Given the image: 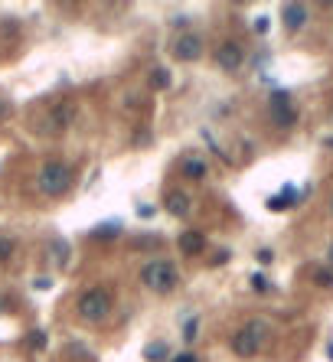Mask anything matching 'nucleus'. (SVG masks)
<instances>
[{
	"instance_id": "f257e3e1",
	"label": "nucleus",
	"mask_w": 333,
	"mask_h": 362,
	"mask_svg": "<svg viewBox=\"0 0 333 362\" xmlns=\"http://www.w3.org/2000/svg\"><path fill=\"white\" fill-rule=\"evenodd\" d=\"M39 190L46 196H66L72 190V167L62 160H46L39 170Z\"/></svg>"
},
{
	"instance_id": "f03ea898",
	"label": "nucleus",
	"mask_w": 333,
	"mask_h": 362,
	"mask_svg": "<svg viewBox=\"0 0 333 362\" xmlns=\"http://www.w3.org/2000/svg\"><path fill=\"white\" fill-rule=\"evenodd\" d=\"M141 281L151 287V291H157V294H170L173 287H177V281H180V274H177V267H173L170 261L154 258V261H147V265L141 267Z\"/></svg>"
},
{
	"instance_id": "7ed1b4c3",
	"label": "nucleus",
	"mask_w": 333,
	"mask_h": 362,
	"mask_svg": "<svg viewBox=\"0 0 333 362\" xmlns=\"http://www.w3.org/2000/svg\"><path fill=\"white\" fill-rule=\"evenodd\" d=\"M79 316L82 320H88V323H102L108 316V310H111V297H108V291H102V287H88L86 294L79 297Z\"/></svg>"
},
{
	"instance_id": "20e7f679",
	"label": "nucleus",
	"mask_w": 333,
	"mask_h": 362,
	"mask_svg": "<svg viewBox=\"0 0 333 362\" xmlns=\"http://www.w3.org/2000/svg\"><path fill=\"white\" fill-rule=\"evenodd\" d=\"M265 333H268V326L261 323V320H252V323H245L236 336H232V353L242 356V359L255 356L258 349H261V343H265Z\"/></svg>"
},
{
	"instance_id": "39448f33",
	"label": "nucleus",
	"mask_w": 333,
	"mask_h": 362,
	"mask_svg": "<svg viewBox=\"0 0 333 362\" xmlns=\"http://www.w3.org/2000/svg\"><path fill=\"white\" fill-rule=\"evenodd\" d=\"M268 111H271V121H275L278 127H291V124L297 121V111H294V105H291V95H287V92H275V95L268 98Z\"/></svg>"
},
{
	"instance_id": "423d86ee",
	"label": "nucleus",
	"mask_w": 333,
	"mask_h": 362,
	"mask_svg": "<svg viewBox=\"0 0 333 362\" xmlns=\"http://www.w3.org/2000/svg\"><path fill=\"white\" fill-rule=\"evenodd\" d=\"M242 62H245V53H242V46L238 43H222L219 49H216V66L222 69V72H238L242 69Z\"/></svg>"
},
{
	"instance_id": "0eeeda50",
	"label": "nucleus",
	"mask_w": 333,
	"mask_h": 362,
	"mask_svg": "<svg viewBox=\"0 0 333 362\" xmlns=\"http://www.w3.org/2000/svg\"><path fill=\"white\" fill-rule=\"evenodd\" d=\"M203 56V39L196 33H183L177 43H173V59L180 62H196Z\"/></svg>"
},
{
	"instance_id": "6e6552de",
	"label": "nucleus",
	"mask_w": 333,
	"mask_h": 362,
	"mask_svg": "<svg viewBox=\"0 0 333 362\" xmlns=\"http://www.w3.org/2000/svg\"><path fill=\"white\" fill-rule=\"evenodd\" d=\"M281 20H285V29L297 33V29L307 23V7L304 4H285V7H281Z\"/></svg>"
},
{
	"instance_id": "1a4fd4ad",
	"label": "nucleus",
	"mask_w": 333,
	"mask_h": 362,
	"mask_svg": "<svg viewBox=\"0 0 333 362\" xmlns=\"http://www.w3.org/2000/svg\"><path fill=\"white\" fill-rule=\"evenodd\" d=\"M180 251L183 255H200V251H206V235L196 229L180 232Z\"/></svg>"
},
{
	"instance_id": "9d476101",
	"label": "nucleus",
	"mask_w": 333,
	"mask_h": 362,
	"mask_svg": "<svg viewBox=\"0 0 333 362\" xmlns=\"http://www.w3.org/2000/svg\"><path fill=\"white\" fill-rule=\"evenodd\" d=\"M206 173H210V167H206V160H196V157H186V160L180 163V176H186V180H206Z\"/></svg>"
},
{
	"instance_id": "9b49d317",
	"label": "nucleus",
	"mask_w": 333,
	"mask_h": 362,
	"mask_svg": "<svg viewBox=\"0 0 333 362\" xmlns=\"http://www.w3.org/2000/svg\"><path fill=\"white\" fill-rule=\"evenodd\" d=\"M163 202H167V212H170V216H186V212H190V196L180 190H170Z\"/></svg>"
},
{
	"instance_id": "f8f14e48",
	"label": "nucleus",
	"mask_w": 333,
	"mask_h": 362,
	"mask_svg": "<svg viewBox=\"0 0 333 362\" xmlns=\"http://www.w3.org/2000/svg\"><path fill=\"white\" fill-rule=\"evenodd\" d=\"M69 121H72L69 105H56V108H53V115H49V127H53V131H66Z\"/></svg>"
},
{
	"instance_id": "ddd939ff",
	"label": "nucleus",
	"mask_w": 333,
	"mask_h": 362,
	"mask_svg": "<svg viewBox=\"0 0 333 362\" xmlns=\"http://www.w3.org/2000/svg\"><path fill=\"white\" fill-rule=\"evenodd\" d=\"M291 200H294V186H287L281 196H271V200H268V209H271V212H281V209H287V206H294Z\"/></svg>"
},
{
	"instance_id": "4468645a",
	"label": "nucleus",
	"mask_w": 333,
	"mask_h": 362,
	"mask_svg": "<svg viewBox=\"0 0 333 362\" xmlns=\"http://www.w3.org/2000/svg\"><path fill=\"white\" fill-rule=\"evenodd\" d=\"M144 356H147V362H167V356H170V346L167 343H154L144 349Z\"/></svg>"
},
{
	"instance_id": "2eb2a0df",
	"label": "nucleus",
	"mask_w": 333,
	"mask_h": 362,
	"mask_svg": "<svg viewBox=\"0 0 333 362\" xmlns=\"http://www.w3.org/2000/svg\"><path fill=\"white\" fill-rule=\"evenodd\" d=\"M151 85L157 88V92L170 88V72H167V69H154V72H151Z\"/></svg>"
},
{
	"instance_id": "dca6fc26",
	"label": "nucleus",
	"mask_w": 333,
	"mask_h": 362,
	"mask_svg": "<svg viewBox=\"0 0 333 362\" xmlns=\"http://www.w3.org/2000/svg\"><path fill=\"white\" fill-rule=\"evenodd\" d=\"M53 255H56V265L59 267L69 265V245L62 239H53Z\"/></svg>"
},
{
	"instance_id": "f3484780",
	"label": "nucleus",
	"mask_w": 333,
	"mask_h": 362,
	"mask_svg": "<svg viewBox=\"0 0 333 362\" xmlns=\"http://www.w3.org/2000/svg\"><path fill=\"white\" fill-rule=\"evenodd\" d=\"M13 251H17V242H13V239H0V261H7Z\"/></svg>"
},
{
	"instance_id": "a211bd4d",
	"label": "nucleus",
	"mask_w": 333,
	"mask_h": 362,
	"mask_svg": "<svg viewBox=\"0 0 333 362\" xmlns=\"http://www.w3.org/2000/svg\"><path fill=\"white\" fill-rule=\"evenodd\" d=\"M95 235H98V239H114V235H118V225H114V222H108V225H98Z\"/></svg>"
},
{
	"instance_id": "6ab92c4d",
	"label": "nucleus",
	"mask_w": 333,
	"mask_h": 362,
	"mask_svg": "<svg viewBox=\"0 0 333 362\" xmlns=\"http://www.w3.org/2000/svg\"><path fill=\"white\" fill-rule=\"evenodd\" d=\"M252 287L265 294V291H268V277H265V274H252Z\"/></svg>"
},
{
	"instance_id": "aec40b11",
	"label": "nucleus",
	"mask_w": 333,
	"mask_h": 362,
	"mask_svg": "<svg viewBox=\"0 0 333 362\" xmlns=\"http://www.w3.org/2000/svg\"><path fill=\"white\" fill-rule=\"evenodd\" d=\"M317 284H320V287H330V284H333V274H330V271H317Z\"/></svg>"
},
{
	"instance_id": "412c9836",
	"label": "nucleus",
	"mask_w": 333,
	"mask_h": 362,
	"mask_svg": "<svg viewBox=\"0 0 333 362\" xmlns=\"http://www.w3.org/2000/svg\"><path fill=\"white\" fill-rule=\"evenodd\" d=\"M29 343H33V349H43V346H46V336H43V333H39V330H36V333H33V340H29Z\"/></svg>"
},
{
	"instance_id": "4be33fe9",
	"label": "nucleus",
	"mask_w": 333,
	"mask_h": 362,
	"mask_svg": "<svg viewBox=\"0 0 333 362\" xmlns=\"http://www.w3.org/2000/svg\"><path fill=\"white\" fill-rule=\"evenodd\" d=\"M183 336H186L190 343H193V340H196V320H190V323H186V333H183Z\"/></svg>"
},
{
	"instance_id": "5701e85b",
	"label": "nucleus",
	"mask_w": 333,
	"mask_h": 362,
	"mask_svg": "<svg viewBox=\"0 0 333 362\" xmlns=\"http://www.w3.org/2000/svg\"><path fill=\"white\" fill-rule=\"evenodd\" d=\"M265 29H268V17H258L255 20V33H265Z\"/></svg>"
},
{
	"instance_id": "b1692460",
	"label": "nucleus",
	"mask_w": 333,
	"mask_h": 362,
	"mask_svg": "<svg viewBox=\"0 0 333 362\" xmlns=\"http://www.w3.org/2000/svg\"><path fill=\"white\" fill-rule=\"evenodd\" d=\"M271 258H275V255H271V251H268V248H261V251H258V261H261V265H268V261H271Z\"/></svg>"
},
{
	"instance_id": "393cba45",
	"label": "nucleus",
	"mask_w": 333,
	"mask_h": 362,
	"mask_svg": "<svg viewBox=\"0 0 333 362\" xmlns=\"http://www.w3.org/2000/svg\"><path fill=\"white\" fill-rule=\"evenodd\" d=\"M173 362H200V359H196V356H190V353H180V356H177V359H173Z\"/></svg>"
},
{
	"instance_id": "a878e982",
	"label": "nucleus",
	"mask_w": 333,
	"mask_h": 362,
	"mask_svg": "<svg viewBox=\"0 0 333 362\" xmlns=\"http://www.w3.org/2000/svg\"><path fill=\"white\" fill-rule=\"evenodd\" d=\"M330 212H333V200H330Z\"/></svg>"
},
{
	"instance_id": "bb28decb",
	"label": "nucleus",
	"mask_w": 333,
	"mask_h": 362,
	"mask_svg": "<svg viewBox=\"0 0 333 362\" xmlns=\"http://www.w3.org/2000/svg\"><path fill=\"white\" fill-rule=\"evenodd\" d=\"M330 255H333V251H330Z\"/></svg>"
}]
</instances>
